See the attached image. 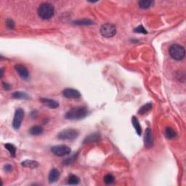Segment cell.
<instances>
[{"instance_id": "f1b7e54d", "label": "cell", "mask_w": 186, "mask_h": 186, "mask_svg": "<svg viewBox=\"0 0 186 186\" xmlns=\"http://www.w3.org/2000/svg\"><path fill=\"white\" fill-rule=\"evenodd\" d=\"M2 87L5 90H10V88H11V87H10V84L6 82V81H3L2 82Z\"/></svg>"}, {"instance_id": "6da1fadb", "label": "cell", "mask_w": 186, "mask_h": 186, "mask_svg": "<svg viewBox=\"0 0 186 186\" xmlns=\"http://www.w3.org/2000/svg\"><path fill=\"white\" fill-rule=\"evenodd\" d=\"M88 114V110L84 106H77L68 110L65 115V118L68 120L76 121L85 118Z\"/></svg>"}, {"instance_id": "8992f818", "label": "cell", "mask_w": 186, "mask_h": 186, "mask_svg": "<svg viewBox=\"0 0 186 186\" xmlns=\"http://www.w3.org/2000/svg\"><path fill=\"white\" fill-rule=\"evenodd\" d=\"M100 33L102 34V36L107 37V38L114 37L116 33V26L111 24H103L100 28Z\"/></svg>"}, {"instance_id": "603a6c76", "label": "cell", "mask_w": 186, "mask_h": 186, "mask_svg": "<svg viewBox=\"0 0 186 186\" xmlns=\"http://www.w3.org/2000/svg\"><path fill=\"white\" fill-rule=\"evenodd\" d=\"M79 182H80V178L78 176H76V175H71L68 178V184H69V185H78Z\"/></svg>"}, {"instance_id": "ffe728a7", "label": "cell", "mask_w": 186, "mask_h": 186, "mask_svg": "<svg viewBox=\"0 0 186 186\" xmlns=\"http://www.w3.org/2000/svg\"><path fill=\"white\" fill-rule=\"evenodd\" d=\"M152 107H153V105H152L151 103H146L140 108L138 114L140 115H145L146 114H148V113L150 111V110L152 109Z\"/></svg>"}, {"instance_id": "9c48e42d", "label": "cell", "mask_w": 186, "mask_h": 186, "mask_svg": "<svg viewBox=\"0 0 186 186\" xmlns=\"http://www.w3.org/2000/svg\"><path fill=\"white\" fill-rule=\"evenodd\" d=\"M63 95L68 99H79L81 97V94L77 89L66 88L63 91Z\"/></svg>"}, {"instance_id": "4316f807", "label": "cell", "mask_w": 186, "mask_h": 186, "mask_svg": "<svg viewBox=\"0 0 186 186\" xmlns=\"http://www.w3.org/2000/svg\"><path fill=\"white\" fill-rule=\"evenodd\" d=\"M134 31L136 33H147V31H146V29L144 28V27L143 26H137V28H135V30H134Z\"/></svg>"}, {"instance_id": "52a82bcc", "label": "cell", "mask_w": 186, "mask_h": 186, "mask_svg": "<svg viewBox=\"0 0 186 186\" xmlns=\"http://www.w3.org/2000/svg\"><path fill=\"white\" fill-rule=\"evenodd\" d=\"M24 117V110L22 108H18L14 114L13 120H12V127L15 129L18 130L21 126L22 121Z\"/></svg>"}, {"instance_id": "44dd1931", "label": "cell", "mask_w": 186, "mask_h": 186, "mask_svg": "<svg viewBox=\"0 0 186 186\" xmlns=\"http://www.w3.org/2000/svg\"><path fill=\"white\" fill-rule=\"evenodd\" d=\"M73 24L74 25H77V26H91V25L94 24V22L89 19H81L74 20Z\"/></svg>"}, {"instance_id": "8fae6325", "label": "cell", "mask_w": 186, "mask_h": 186, "mask_svg": "<svg viewBox=\"0 0 186 186\" xmlns=\"http://www.w3.org/2000/svg\"><path fill=\"white\" fill-rule=\"evenodd\" d=\"M40 101L44 106H47V107L50 108H52V109H55V108L59 107V103L55 100L50 99V98L41 97L40 98Z\"/></svg>"}, {"instance_id": "f546056e", "label": "cell", "mask_w": 186, "mask_h": 186, "mask_svg": "<svg viewBox=\"0 0 186 186\" xmlns=\"http://www.w3.org/2000/svg\"><path fill=\"white\" fill-rule=\"evenodd\" d=\"M0 71H1V75H0V76H1V78H2V77L3 75H4V69H3V68H1V70H0Z\"/></svg>"}, {"instance_id": "7c38bea8", "label": "cell", "mask_w": 186, "mask_h": 186, "mask_svg": "<svg viewBox=\"0 0 186 186\" xmlns=\"http://www.w3.org/2000/svg\"><path fill=\"white\" fill-rule=\"evenodd\" d=\"M60 177V172L58 169L54 168L50 172L49 177H48V181L50 183H54L58 180Z\"/></svg>"}, {"instance_id": "ac0fdd59", "label": "cell", "mask_w": 186, "mask_h": 186, "mask_svg": "<svg viewBox=\"0 0 186 186\" xmlns=\"http://www.w3.org/2000/svg\"><path fill=\"white\" fill-rule=\"evenodd\" d=\"M12 97L15 98V99H18V100H28V95H27L26 93L22 91H17L14 92L12 93Z\"/></svg>"}, {"instance_id": "7a4b0ae2", "label": "cell", "mask_w": 186, "mask_h": 186, "mask_svg": "<svg viewBox=\"0 0 186 186\" xmlns=\"http://www.w3.org/2000/svg\"><path fill=\"white\" fill-rule=\"evenodd\" d=\"M38 15L43 20H49L54 16L55 7L52 4L45 2L39 5L37 10Z\"/></svg>"}, {"instance_id": "d4e9b609", "label": "cell", "mask_w": 186, "mask_h": 186, "mask_svg": "<svg viewBox=\"0 0 186 186\" xmlns=\"http://www.w3.org/2000/svg\"><path fill=\"white\" fill-rule=\"evenodd\" d=\"M76 157H77V154H74V155H73L71 156H70V157L66 158V159L63 162V164L64 165L71 164L74 162V161L76 159Z\"/></svg>"}, {"instance_id": "277c9868", "label": "cell", "mask_w": 186, "mask_h": 186, "mask_svg": "<svg viewBox=\"0 0 186 186\" xmlns=\"http://www.w3.org/2000/svg\"><path fill=\"white\" fill-rule=\"evenodd\" d=\"M78 136V130L75 129H66L60 132L57 137L60 141H73L77 138Z\"/></svg>"}, {"instance_id": "83f0119b", "label": "cell", "mask_w": 186, "mask_h": 186, "mask_svg": "<svg viewBox=\"0 0 186 186\" xmlns=\"http://www.w3.org/2000/svg\"><path fill=\"white\" fill-rule=\"evenodd\" d=\"M12 168H13V167H12V165L11 164H5V166H4V170H5L6 172H12Z\"/></svg>"}, {"instance_id": "4fadbf2b", "label": "cell", "mask_w": 186, "mask_h": 186, "mask_svg": "<svg viewBox=\"0 0 186 186\" xmlns=\"http://www.w3.org/2000/svg\"><path fill=\"white\" fill-rule=\"evenodd\" d=\"M100 139H101V136H100V134L98 133L91 134V135H88V136L84 139L83 143L86 144V143H95V142L100 141Z\"/></svg>"}, {"instance_id": "30bf717a", "label": "cell", "mask_w": 186, "mask_h": 186, "mask_svg": "<svg viewBox=\"0 0 186 186\" xmlns=\"http://www.w3.org/2000/svg\"><path fill=\"white\" fill-rule=\"evenodd\" d=\"M144 144L145 148H150L154 145V135L151 129L147 128L145 133V140H144Z\"/></svg>"}, {"instance_id": "e0dca14e", "label": "cell", "mask_w": 186, "mask_h": 186, "mask_svg": "<svg viewBox=\"0 0 186 186\" xmlns=\"http://www.w3.org/2000/svg\"><path fill=\"white\" fill-rule=\"evenodd\" d=\"M132 124L134 128H135V130H136V132L137 135H141L142 128H141V124H140L139 122V120L137 119L136 116H132Z\"/></svg>"}, {"instance_id": "484cf974", "label": "cell", "mask_w": 186, "mask_h": 186, "mask_svg": "<svg viewBox=\"0 0 186 186\" xmlns=\"http://www.w3.org/2000/svg\"><path fill=\"white\" fill-rule=\"evenodd\" d=\"M6 26L8 29L10 30H12L15 28V22L13 21V20L10 19V18H8L6 20Z\"/></svg>"}, {"instance_id": "2e32d148", "label": "cell", "mask_w": 186, "mask_h": 186, "mask_svg": "<svg viewBox=\"0 0 186 186\" xmlns=\"http://www.w3.org/2000/svg\"><path fill=\"white\" fill-rule=\"evenodd\" d=\"M165 136L167 139L169 140H172L176 137L177 136V133L174 130V129L172 128L171 127H167L166 129H165V132H164Z\"/></svg>"}, {"instance_id": "ba28073f", "label": "cell", "mask_w": 186, "mask_h": 186, "mask_svg": "<svg viewBox=\"0 0 186 186\" xmlns=\"http://www.w3.org/2000/svg\"><path fill=\"white\" fill-rule=\"evenodd\" d=\"M15 70L16 71V72L18 73L20 78L24 79V80H27L29 78L30 74H29L28 68L24 65L16 64L15 66Z\"/></svg>"}, {"instance_id": "3957f363", "label": "cell", "mask_w": 186, "mask_h": 186, "mask_svg": "<svg viewBox=\"0 0 186 186\" xmlns=\"http://www.w3.org/2000/svg\"><path fill=\"white\" fill-rule=\"evenodd\" d=\"M169 53L172 59L177 61L183 60L185 56V50L182 45L178 44H174L171 45L169 49Z\"/></svg>"}, {"instance_id": "9a60e30c", "label": "cell", "mask_w": 186, "mask_h": 186, "mask_svg": "<svg viewBox=\"0 0 186 186\" xmlns=\"http://www.w3.org/2000/svg\"><path fill=\"white\" fill-rule=\"evenodd\" d=\"M43 132L44 129L41 126H39V125L31 127L30 129H29V134L31 135H34V136L41 135L43 133Z\"/></svg>"}, {"instance_id": "5bb4252c", "label": "cell", "mask_w": 186, "mask_h": 186, "mask_svg": "<svg viewBox=\"0 0 186 186\" xmlns=\"http://www.w3.org/2000/svg\"><path fill=\"white\" fill-rule=\"evenodd\" d=\"M22 167H25V168H29V169H36L39 167V162L34 160H25L21 163Z\"/></svg>"}, {"instance_id": "5b68a950", "label": "cell", "mask_w": 186, "mask_h": 186, "mask_svg": "<svg viewBox=\"0 0 186 186\" xmlns=\"http://www.w3.org/2000/svg\"><path fill=\"white\" fill-rule=\"evenodd\" d=\"M51 151L55 156H59V157H65V156H68L71 152V149L67 145H55L51 148Z\"/></svg>"}, {"instance_id": "cb8c5ba5", "label": "cell", "mask_w": 186, "mask_h": 186, "mask_svg": "<svg viewBox=\"0 0 186 186\" xmlns=\"http://www.w3.org/2000/svg\"><path fill=\"white\" fill-rule=\"evenodd\" d=\"M104 183H105L106 185H111L115 182V177L113 176L112 175L110 174H108L105 175L103 178Z\"/></svg>"}, {"instance_id": "d6986e66", "label": "cell", "mask_w": 186, "mask_h": 186, "mask_svg": "<svg viewBox=\"0 0 186 186\" xmlns=\"http://www.w3.org/2000/svg\"><path fill=\"white\" fill-rule=\"evenodd\" d=\"M154 3H155L154 1H152V0H143V1L139 2L138 5L142 9H148L154 6Z\"/></svg>"}, {"instance_id": "7402d4cb", "label": "cell", "mask_w": 186, "mask_h": 186, "mask_svg": "<svg viewBox=\"0 0 186 186\" xmlns=\"http://www.w3.org/2000/svg\"><path fill=\"white\" fill-rule=\"evenodd\" d=\"M5 148L7 149L10 154V156L12 157H15L16 156V148L13 144L11 143H7L5 145Z\"/></svg>"}]
</instances>
